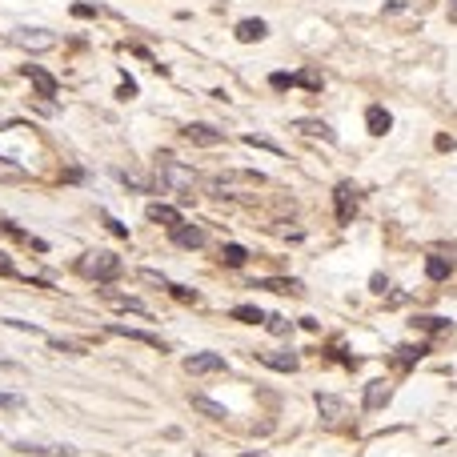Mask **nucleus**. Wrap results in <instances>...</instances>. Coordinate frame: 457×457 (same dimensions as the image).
<instances>
[{"label": "nucleus", "mask_w": 457, "mask_h": 457, "mask_svg": "<svg viewBox=\"0 0 457 457\" xmlns=\"http://www.w3.org/2000/svg\"><path fill=\"white\" fill-rule=\"evenodd\" d=\"M293 84H301V88H309V93H321L325 88V77L321 72H313V68H305V72H297Z\"/></svg>", "instance_id": "nucleus-23"}, {"label": "nucleus", "mask_w": 457, "mask_h": 457, "mask_svg": "<svg viewBox=\"0 0 457 457\" xmlns=\"http://www.w3.org/2000/svg\"><path fill=\"white\" fill-rule=\"evenodd\" d=\"M24 401H20L17 393H0V409H20Z\"/></svg>", "instance_id": "nucleus-35"}, {"label": "nucleus", "mask_w": 457, "mask_h": 457, "mask_svg": "<svg viewBox=\"0 0 457 457\" xmlns=\"http://www.w3.org/2000/svg\"><path fill=\"white\" fill-rule=\"evenodd\" d=\"M81 273L88 281H100V285H109V281L121 277V257L116 253H84V261H81Z\"/></svg>", "instance_id": "nucleus-3"}, {"label": "nucleus", "mask_w": 457, "mask_h": 457, "mask_svg": "<svg viewBox=\"0 0 457 457\" xmlns=\"http://www.w3.org/2000/svg\"><path fill=\"white\" fill-rule=\"evenodd\" d=\"M104 8H97V4H72V17H100Z\"/></svg>", "instance_id": "nucleus-33"}, {"label": "nucleus", "mask_w": 457, "mask_h": 457, "mask_svg": "<svg viewBox=\"0 0 457 457\" xmlns=\"http://www.w3.org/2000/svg\"><path fill=\"white\" fill-rule=\"evenodd\" d=\"M13 45H20V49H29V52H49V49H56V36L45 33V29H17Z\"/></svg>", "instance_id": "nucleus-5"}, {"label": "nucleus", "mask_w": 457, "mask_h": 457, "mask_svg": "<svg viewBox=\"0 0 457 457\" xmlns=\"http://www.w3.org/2000/svg\"><path fill=\"white\" fill-rule=\"evenodd\" d=\"M116 337H129V341H141L148 345V349H164V341L157 337V333H141V329H129V325H113Z\"/></svg>", "instance_id": "nucleus-15"}, {"label": "nucleus", "mask_w": 457, "mask_h": 457, "mask_svg": "<svg viewBox=\"0 0 457 457\" xmlns=\"http://www.w3.org/2000/svg\"><path fill=\"white\" fill-rule=\"evenodd\" d=\"M148 221H157V225L177 228V225H180V212L173 209V205H148Z\"/></svg>", "instance_id": "nucleus-18"}, {"label": "nucleus", "mask_w": 457, "mask_h": 457, "mask_svg": "<svg viewBox=\"0 0 457 457\" xmlns=\"http://www.w3.org/2000/svg\"><path fill=\"white\" fill-rule=\"evenodd\" d=\"M265 177L261 173H221V177H209V193L212 196H245L253 189H261Z\"/></svg>", "instance_id": "nucleus-2"}, {"label": "nucleus", "mask_w": 457, "mask_h": 457, "mask_svg": "<svg viewBox=\"0 0 457 457\" xmlns=\"http://www.w3.org/2000/svg\"><path fill=\"white\" fill-rule=\"evenodd\" d=\"M169 293L177 297V301H193V305L201 301V297H196V289H180V285H169Z\"/></svg>", "instance_id": "nucleus-32"}, {"label": "nucleus", "mask_w": 457, "mask_h": 457, "mask_svg": "<svg viewBox=\"0 0 457 457\" xmlns=\"http://www.w3.org/2000/svg\"><path fill=\"white\" fill-rule=\"evenodd\" d=\"M141 281H148V285H161V289H169V281H164L161 273H153V269H141Z\"/></svg>", "instance_id": "nucleus-34"}, {"label": "nucleus", "mask_w": 457, "mask_h": 457, "mask_svg": "<svg viewBox=\"0 0 457 457\" xmlns=\"http://www.w3.org/2000/svg\"><path fill=\"white\" fill-rule=\"evenodd\" d=\"M365 125H369V132H373V137H385V132L393 129V116L385 113L381 104H369V109H365Z\"/></svg>", "instance_id": "nucleus-12"}, {"label": "nucleus", "mask_w": 457, "mask_h": 457, "mask_svg": "<svg viewBox=\"0 0 457 457\" xmlns=\"http://www.w3.org/2000/svg\"><path fill=\"white\" fill-rule=\"evenodd\" d=\"M24 177H29V173H24V164L0 157V180H24Z\"/></svg>", "instance_id": "nucleus-26"}, {"label": "nucleus", "mask_w": 457, "mask_h": 457, "mask_svg": "<svg viewBox=\"0 0 457 457\" xmlns=\"http://www.w3.org/2000/svg\"><path fill=\"white\" fill-rule=\"evenodd\" d=\"M0 273H4V277H8V273H13V261H8V257H4V253H0Z\"/></svg>", "instance_id": "nucleus-39"}, {"label": "nucleus", "mask_w": 457, "mask_h": 457, "mask_svg": "<svg viewBox=\"0 0 457 457\" xmlns=\"http://www.w3.org/2000/svg\"><path fill=\"white\" fill-rule=\"evenodd\" d=\"M132 97H137V84L125 81V84H121V100H132Z\"/></svg>", "instance_id": "nucleus-37"}, {"label": "nucleus", "mask_w": 457, "mask_h": 457, "mask_svg": "<svg viewBox=\"0 0 457 457\" xmlns=\"http://www.w3.org/2000/svg\"><path fill=\"white\" fill-rule=\"evenodd\" d=\"M20 454H36V457H68L72 445H36V441H17Z\"/></svg>", "instance_id": "nucleus-13"}, {"label": "nucleus", "mask_w": 457, "mask_h": 457, "mask_svg": "<svg viewBox=\"0 0 457 457\" xmlns=\"http://www.w3.org/2000/svg\"><path fill=\"white\" fill-rule=\"evenodd\" d=\"M317 409L325 413V421H337L345 413V405H341V397H329V393H317Z\"/></svg>", "instance_id": "nucleus-21"}, {"label": "nucleus", "mask_w": 457, "mask_h": 457, "mask_svg": "<svg viewBox=\"0 0 457 457\" xmlns=\"http://www.w3.org/2000/svg\"><path fill=\"white\" fill-rule=\"evenodd\" d=\"M245 261H249V253L241 245H225L221 249V265H228V269H241Z\"/></svg>", "instance_id": "nucleus-24"}, {"label": "nucleus", "mask_w": 457, "mask_h": 457, "mask_svg": "<svg viewBox=\"0 0 457 457\" xmlns=\"http://www.w3.org/2000/svg\"><path fill=\"white\" fill-rule=\"evenodd\" d=\"M157 180H161V189H169V193L189 196L193 185H196V173L189 164H180L173 153H161V157H157Z\"/></svg>", "instance_id": "nucleus-1"}, {"label": "nucleus", "mask_w": 457, "mask_h": 457, "mask_svg": "<svg viewBox=\"0 0 457 457\" xmlns=\"http://www.w3.org/2000/svg\"><path fill=\"white\" fill-rule=\"evenodd\" d=\"M257 361H261V365H269V369H277V373H293L297 365H301V357H297V353H289V349H273V353H257Z\"/></svg>", "instance_id": "nucleus-8"}, {"label": "nucleus", "mask_w": 457, "mask_h": 457, "mask_svg": "<svg viewBox=\"0 0 457 457\" xmlns=\"http://www.w3.org/2000/svg\"><path fill=\"white\" fill-rule=\"evenodd\" d=\"M228 317H233V321H245V325H265V313L257 309V305H233Z\"/></svg>", "instance_id": "nucleus-20"}, {"label": "nucleus", "mask_w": 457, "mask_h": 457, "mask_svg": "<svg viewBox=\"0 0 457 457\" xmlns=\"http://www.w3.org/2000/svg\"><path fill=\"white\" fill-rule=\"evenodd\" d=\"M333 205H337V221L349 225V221H353V212L361 209V189L353 185V180H341V185L333 189Z\"/></svg>", "instance_id": "nucleus-4"}, {"label": "nucleus", "mask_w": 457, "mask_h": 457, "mask_svg": "<svg viewBox=\"0 0 457 457\" xmlns=\"http://www.w3.org/2000/svg\"><path fill=\"white\" fill-rule=\"evenodd\" d=\"M385 289H389V281L381 277V273H373V293H385Z\"/></svg>", "instance_id": "nucleus-38"}, {"label": "nucleus", "mask_w": 457, "mask_h": 457, "mask_svg": "<svg viewBox=\"0 0 457 457\" xmlns=\"http://www.w3.org/2000/svg\"><path fill=\"white\" fill-rule=\"evenodd\" d=\"M265 325H269V333H277V337H289L293 321H285V317H265Z\"/></svg>", "instance_id": "nucleus-28"}, {"label": "nucleus", "mask_w": 457, "mask_h": 457, "mask_svg": "<svg viewBox=\"0 0 457 457\" xmlns=\"http://www.w3.org/2000/svg\"><path fill=\"white\" fill-rule=\"evenodd\" d=\"M253 289H269V293H301V281H285V277H273V281H253Z\"/></svg>", "instance_id": "nucleus-19"}, {"label": "nucleus", "mask_w": 457, "mask_h": 457, "mask_svg": "<svg viewBox=\"0 0 457 457\" xmlns=\"http://www.w3.org/2000/svg\"><path fill=\"white\" fill-rule=\"evenodd\" d=\"M245 145H253V148H269V153H281V145H273L269 137H257V132H249V137H245Z\"/></svg>", "instance_id": "nucleus-30"}, {"label": "nucleus", "mask_w": 457, "mask_h": 457, "mask_svg": "<svg viewBox=\"0 0 457 457\" xmlns=\"http://www.w3.org/2000/svg\"><path fill=\"white\" fill-rule=\"evenodd\" d=\"M389 397H393L389 381H369V385H365V409H369V413H373V409H385Z\"/></svg>", "instance_id": "nucleus-10"}, {"label": "nucleus", "mask_w": 457, "mask_h": 457, "mask_svg": "<svg viewBox=\"0 0 457 457\" xmlns=\"http://www.w3.org/2000/svg\"><path fill=\"white\" fill-rule=\"evenodd\" d=\"M245 457H265V454H245Z\"/></svg>", "instance_id": "nucleus-40"}, {"label": "nucleus", "mask_w": 457, "mask_h": 457, "mask_svg": "<svg viewBox=\"0 0 457 457\" xmlns=\"http://www.w3.org/2000/svg\"><path fill=\"white\" fill-rule=\"evenodd\" d=\"M265 33H269V24H265V20H241V24H237V40H241V45L265 40Z\"/></svg>", "instance_id": "nucleus-14"}, {"label": "nucleus", "mask_w": 457, "mask_h": 457, "mask_svg": "<svg viewBox=\"0 0 457 457\" xmlns=\"http://www.w3.org/2000/svg\"><path fill=\"white\" fill-rule=\"evenodd\" d=\"M269 84H273L277 93H285V88H293V77H289V72H273V77H269Z\"/></svg>", "instance_id": "nucleus-31"}, {"label": "nucleus", "mask_w": 457, "mask_h": 457, "mask_svg": "<svg viewBox=\"0 0 457 457\" xmlns=\"http://www.w3.org/2000/svg\"><path fill=\"white\" fill-rule=\"evenodd\" d=\"M24 77L36 84V93H40V97H56V88H61L56 77H49L45 68H36V65H24Z\"/></svg>", "instance_id": "nucleus-11"}, {"label": "nucleus", "mask_w": 457, "mask_h": 457, "mask_svg": "<svg viewBox=\"0 0 457 457\" xmlns=\"http://www.w3.org/2000/svg\"><path fill=\"white\" fill-rule=\"evenodd\" d=\"M413 329H425V333H445L449 321H445V317H413Z\"/></svg>", "instance_id": "nucleus-27"}, {"label": "nucleus", "mask_w": 457, "mask_h": 457, "mask_svg": "<svg viewBox=\"0 0 457 457\" xmlns=\"http://www.w3.org/2000/svg\"><path fill=\"white\" fill-rule=\"evenodd\" d=\"M193 409H201V413H205V417H212V421H225V417H228V409H225V405H217V401L201 397V393L193 397Z\"/></svg>", "instance_id": "nucleus-22"}, {"label": "nucleus", "mask_w": 457, "mask_h": 457, "mask_svg": "<svg viewBox=\"0 0 457 457\" xmlns=\"http://www.w3.org/2000/svg\"><path fill=\"white\" fill-rule=\"evenodd\" d=\"M173 245H180V249H201V245H205V228L185 225V221H180V225L173 228Z\"/></svg>", "instance_id": "nucleus-9"}, {"label": "nucleus", "mask_w": 457, "mask_h": 457, "mask_svg": "<svg viewBox=\"0 0 457 457\" xmlns=\"http://www.w3.org/2000/svg\"><path fill=\"white\" fill-rule=\"evenodd\" d=\"M104 301L113 305V309H129V313H148L137 297H121V293H104Z\"/></svg>", "instance_id": "nucleus-25"}, {"label": "nucleus", "mask_w": 457, "mask_h": 457, "mask_svg": "<svg viewBox=\"0 0 457 457\" xmlns=\"http://www.w3.org/2000/svg\"><path fill=\"white\" fill-rule=\"evenodd\" d=\"M421 345H417V349H397V365H401V369H409V365H413V361H421Z\"/></svg>", "instance_id": "nucleus-29"}, {"label": "nucleus", "mask_w": 457, "mask_h": 457, "mask_svg": "<svg viewBox=\"0 0 457 457\" xmlns=\"http://www.w3.org/2000/svg\"><path fill=\"white\" fill-rule=\"evenodd\" d=\"M293 129H301V132H305V137H321V141H329V145L337 141V132L329 129L325 121H297Z\"/></svg>", "instance_id": "nucleus-16"}, {"label": "nucleus", "mask_w": 457, "mask_h": 457, "mask_svg": "<svg viewBox=\"0 0 457 457\" xmlns=\"http://www.w3.org/2000/svg\"><path fill=\"white\" fill-rule=\"evenodd\" d=\"M449 273H454V257H429L425 261V277L429 281H445Z\"/></svg>", "instance_id": "nucleus-17"}, {"label": "nucleus", "mask_w": 457, "mask_h": 457, "mask_svg": "<svg viewBox=\"0 0 457 457\" xmlns=\"http://www.w3.org/2000/svg\"><path fill=\"white\" fill-rule=\"evenodd\" d=\"M185 369H189V373H225L228 365H225L221 353H193V357L185 361Z\"/></svg>", "instance_id": "nucleus-7"}, {"label": "nucleus", "mask_w": 457, "mask_h": 457, "mask_svg": "<svg viewBox=\"0 0 457 457\" xmlns=\"http://www.w3.org/2000/svg\"><path fill=\"white\" fill-rule=\"evenodd\" d=\"M104 225H109V228H113V233H116V237H129V228H125V225H121V221H116V217H109V212H104Z\"/></svg>", "instance_id": "nucleus-36"}, {"label": "nucleus", "mask_w": 457, "mask_h": 457, "mask_svg": "<svg viewBox=\"0 0 457 457\" xmlns=\"http://www.w3.org/2000/svg\"><path fill=\"white\" fill-rule=\"evenodd\" d=\"M185 141H189V145H201V148H217V145H225V132L209 129V125H189V129H185Z\"/></svg>", "instance_id": "nucleus-6"}]
</instances>
